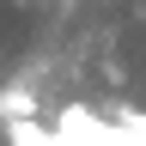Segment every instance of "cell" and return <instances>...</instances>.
<instances>
[{
	"instance_id": "6da1fadb",
	"label": "cell",
	"mask_w": 146,
	"mask_h": 146,
	"mask_svg": "<svg viewBox=\"0 0 146 146\" xmlns=\"http://www.w3.org/2000/svg\"><path fill=\"white\" fill-rule=\"evenodd\" d=\"M25 116H36V91L31 85H6L0 91V122H25Z\"/></svg>"
}]
</instances>
